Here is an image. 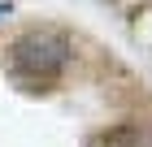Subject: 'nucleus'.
<instances>
[{
    "label": "nucleus",
    "instance_id": "nucleus-2",
    "mask_svg": "<svg viewBox=\"0 0 152 147\" xmlns=\"http://www.w3.org/2000/svg\"><path fill=\"white\" fill-rule=\"evenodd\" d=\"M87 147H139V130L135 125H113L87 138Z\"/></svg>",
    "mask_w": 152,
    "mask_h": 147
},
{
    "label": "nucleus",
    "instance_id": "nucleus-3",
    "mask_svg": "<svg viewBox=\"0 0 152 147\" xmlns=\"http://www.w3.org/2000/svg\"><path fill=\"white\" fill-rule=\"evenodd\" d=\"M0 13H9V0H0Z\"/></svg>",
    "mask_w": 152,
    "mask_h": 147
},
{
    "label": "nucleus",
    "instance_id": "nucleus-1",
    "mask_svg": "<svg viewBox=\"0 0 152 147\" xmlns=\"http://www.w3.org/2000/svg\"><path fill=\"white\" fill-rule=\"evenodd\" d=\"M74 43L65 30H52V26H39V30H26L18 43H13V69L18 74H31V78H57L61 69L70 65Z\"/></svg>",
    "mask_w": 152,
    "mask_h": 147
}]
</instances>
